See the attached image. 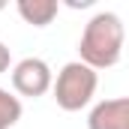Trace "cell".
<instances>
[{
	"instance_id": "1",
	"label": "cell",
	"mask_w": 129,
	"mask_h": 129,
	"mask_svg": "<svg viewBox=\"0 0 129 129\" xmlns=\"http://www.w3.org/2000/svg\"><path fill=\"white\" fill-rule=\"evenodd\" d=\"M123 21L120 15L114 12H96L81 33V42H78V54H81V63H87L90 69H108L120 60L123 54Z\"/></svg>"
},
{
	"instance_id": "2",
	"label": "cell",
	"mask_w": 129,
	"mask_h": 129,
	"mask_svg": "<svg viewBox=\"0 0 129 129\" xmlns=\"http://www.w3.org/2000/svg\"><path fill=\"white\" fill-rule=\"evenodd\" d=\"M96 69H90L87 63H81V60H72V63H66L60 72H57V81H54V102L63 108V111H81L93 93H96Z\"/></svg>"
},
{
	"instance_id": "3",
	"label": "cell",
	"mask_w": 129,
	"mask_h": 129,
	"mask_svg": "<svg viewBox=\"0 0 129 129\" xmlns=\"http://www.w3.org/2000/svg\"><path fill=\"white\" fill-rule=\"evenodd\" d=\"M12 87H15V93L30 96V99L48 93L54 87L51 66L45 60H39V57H24L21 63H15V69H12Z\"/></svg>"
},
{
	"instance_id": "4",
	"label": "cell",
	"mask_w": 129,
	"mask_h": 129,
	"mask_svg": "<svg viewBox=\"0 0 129 129\" xmlns=\"http://www.w3.org/2000/svg\"><path fill=\"white\" fill-rule=\"evenodd\" d=\"M87 129H129V96L99 102L87 117Z\"/></svg>"
},
{
	"instance_id": "5",
	"label": "cell",
	"mask_w": 129,
	"mask_h": 129,
	"mask_svg": "<svg viewBox=\"0 0 129 129\" xmlns=\"http://www.w3.org/2000/svg\"><path fill=\"white\" fill-rule=\"evenodd\" d=\"M57 0H18V15L33 27H48L57 15Z\"/></svg>"
},
{
	"instance_id": "6",
	"label": "cell",
	"mask_w": 129,
	"mask_h": 129,
	"mask_svg": "<svg viewBox=\"0 0 129 129\" xmlns=\"http://www.w3.org/2000/svg\"><path fill=\"white\" fill-rule=\"evenodd\" d=\"M21 120V102L18 96H12L9 90L0 87V129H12Z\"/></svg>"
},
{
	"instance_id": "7",
	"label": "cell",
	"mask_w": 129,
	"mask_h": 129,
	"mask_svg": "<svg viewBox=\"0 0 129 129\" xmlns=\"http://www.w3.org/2000/svg\"><path fill=\"white\" fill-rule=\"evenodd\" d=\"M9 60H12V54H9V48H6V45L0 42V75H3L6 69H9Z\"/></svg>"
},
{
	"instance_id": "8",
	"label": "cell",
	"mask_w": 129,
	"mask_h": 129,
	"mask_svg": "<svg viewBox=\"0 0 129 129\" xmlns=\"http://www.w3.org/2000/svg\"><path fill=\"white\" fill-rule=\"evenodd\" d=\"M0 9H3V3H0Z\"/></svg>"
}]
</instances>
